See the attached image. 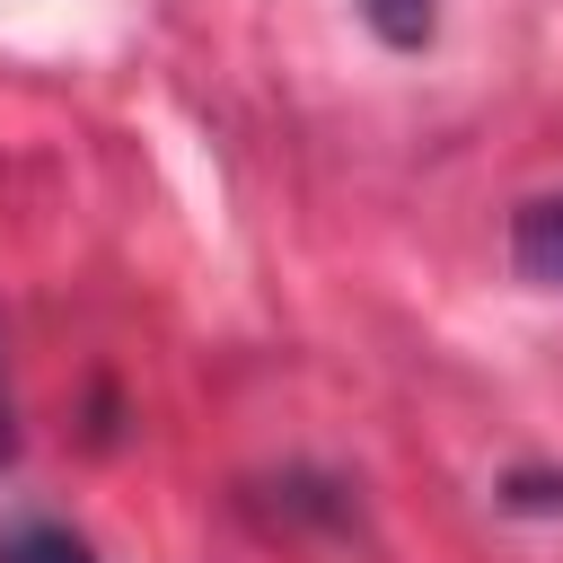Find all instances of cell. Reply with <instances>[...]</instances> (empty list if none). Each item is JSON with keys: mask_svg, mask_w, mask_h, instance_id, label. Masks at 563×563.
I'll list each match as a JSON object with an SVG mask.
<instances>
[{"mask_svg": "<svg viewBox=\"0 0 563 563\" xmlns=\"http://www.w3.org/2000/svg\"><path fill=\"white\" fill-rule=\"evenodd\" d=\"M510 264L537 290H563V194H528L510 211Z\"/></svg>", "mask_w": 563, "mask_h": 563, "instance_id": "6da1fadb", "label": "cell"}, {"mask_svg": "<svg viewBox=\"0 0 563 563\" xmlns=\"http://www.w3.org/2000/svg\"><path fill=\"white\" fill-rule=\"evenodd\" d=\"M0 563H97V554H88V537H70L53 519H18V528H0Z\"/></svg>", "mask_w": 563, "mask_h": 563, "instance_id": "7a4b0ae2", "label": "cell"}, {"mask_svg": "<svg viewBox=\"0 0 563 563\" xmlns=\"http://www.w3.org/2000/svg\"><path fill=\"white\" fill-rule=\"evenodd\" d=\"M361 9H369L378 44H396V53L431 44V26H440V0H361Z\"/></svg>", "mask_w": 563, "mask_h": 563, "instance_id": "3957f363", "label": "cell"}, {"mask_svg": "<svg viewBox=\"0 0 563 563\" xmlns=\"http://www.w3.org/2000/svg\"><path fill=\"white\" fill-rule=\"evenodd\" d=\"M18 457V405H9V361H0V466Z\"/></svg>", "mask_w": 563, "mask_h": 563, "instance_id": "277c9868", "label": "cell"}]
</instances>
